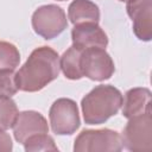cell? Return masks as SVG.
Segmentation results:
<instances>
[{
	"label": "cell",
	"instance_id": "1",
	"mask_svg": "<svg viewBox=\"0 0 152 152\" xmlns=\"http://www.w3.org/2000/svg\"><path fill=\"white\" fill-rule=\"evenodd\" d=\"M59 70L58 53L50 46L37 48L15 74L18 90L39 91L58 77Z\"/></svg>",
	"mask_w": 152,
	"mask_h": 152
},
{
	"label": "cell",
	"instance_id": "2",
	"mask_svg": "<svg viewBox=\"0 0 152 152\" xmlns=\"http://www.w3.org/2000/svg\"><path fill=\"white\" fill-rule=\"evenodd\" d=\"M121 91L110 84H100L93 88L81 101L84 122L101 125L115 115L122 106Z\"/></svg>",
	"mask_w": 152,
	"mask_h": 152
},
{
	"label": "cell",
	"instance_id": "3",
	"mask_svg": "<svg viewBox=\"0 0 152 152\" xmlns=\"http://www.w3.org/2000/svg\"><path fill=\"white\" fill-rule=\"evenodd\" d=\"M122 147L133 151H151L152 150V114H144L128 119L121 135Z\"/></svg>",
	"mask_w": 152,
	"mask_h": 152
},
{
	"label": "cell",
	"instance_id": "4",
	"mask_svg": "<svg viewBox=\"0 0 152 152\" xmlns=\"http://www.w3.org/2000/svg\"><path fill=\"white\" fill-rule=\"evenodd\" d=\"M122 150L121 135L113 129H83L75 139V152H119Z\"/></svg>",
	"mask_w": 152,
	"mask_h": 152
},
{
	"label": "cell",
	"instance_id": "5",
	"mask_svg": "<svg viewBox=\"0 0 152 152\" xmlns=\"http://www.w3.org/2000/svg\"><path fill=\"white\" fill-rule=\"evenodd\" d=\"M32 27L42 38L53 39L68 27L66 14L57 5H43L32 14Z\"/></svg>",
	"mask_w": 152,
	"mask_h": 152
},
{
	"label": "cell",
	"instance_id": "6",
	"mask_svg": "<svg viewBox=\"0 0 152 152\" xmlns=\"http://www.w3.org/2000/svg\"><path fill=\"white\" fill-rule=\"evenodd\" d=\"M49 118L52 132L58 135H71L81 125L76 102L66 97L57 99L51 104Z\"/></svg>",
	"mask_w": 152,
	"mask_h": 152
},
{
	"label": "cell",
	"instance_id": "7",
	"mask_svg": "<svg viewBox=\"0 0 152 152\" xmlns=\"http://www.w3.org/2000/svg\"><path fill=\"white\" fill-rule=\"evenodd\" d=\"M81 71L83 77L93 81L109 80L114 71L115 65L109 53L101 48L83 49L81 53Z\"/></svg>",
	"mask_w": 152,
	"mask_h": 152
},
{
	"label": "cell",
	"instance_id": "8",
	"mask_svg": "<svg viewBox=\"0 0 152 152\" xmlns=\"http://www.w3.org/2000/svg\"><path fill=\"white\" fill-rule=\"evenodd\" d=\"M126 11L133 23V32L139 40L152 38V0H128Z\"/></svg>",
	"mask_w": 152,
	"mask_h": 152
},
{
	"label": "cell",
	"instance_id": "9",
	"mask_svg": "<svg viewBox=\"0 0 152 152\" xmlns=\"http://www.w3.org/2000/svg\"><path fill=\"white\" fill-rule=\"evenodd\" d=\"M12 128H13L14 139L20 144H24V141L27 138L34 134L49 132V125L46 119L39 112L36 110L20 112Z\"/></svg>",
	"mask_w": 152,
	"mask_h": 152
},
{
	"label": "cell",
	"instance_id": "10",
	"mask_svg": "<svg viewBox=\"0 0 152 152\" xmlns=\"http://www.w3.org/2000/svg\"><path fill=\"white\" fill-rule=\"evenodd\" d=\"M72 45L78 49L101 48L106 49L108 45V37L97 23L77 24L71 30Z\"/></svg>",
	"mask_w": 152,
	"mask_h": 152
},
{
	"label": "cell",
	"instance_id": "11",
	"mask_svg": "<svg viewBox=\"0 0 152 152\" xmlns=\"http://www.w3.org/2000/svg\"><path fill=\"white\" fill-rule=\"evenodd\" d=\"M151 112V91L147 88H132L122 100V115L126 119Z\"/></svg>",
	"mask_w": 152,
	"mask_h": 152
},
{
	"label": "cell",
	"instance_id": "12",
	"mask_svg": "<svg viewBox=\"0 0 152 152\" xmlns=\"http://www.w3.org/2000/svg\"><path fill=\"white\" fill-rule=\"evenodd\" d=\"M68 19L74 25L83 23H99L100 8L90 0H74L68 7Z\"/></svg>",
	"mask_w": 152,
	"mask_h": 152
},
{
	"label": "cell",
	"instance_id": "13",
	"mask_svg": "<svg viewBox=\"0 0 152 152\" xmlns=\"http://www.w3.org/2000/svg\"><path fill=\"white\" fill-rule=\"evenodd\" d=\"M81 53L82 49L72 45L59 57V68L66 78L80 80L83 77L81 71Z\"/></svg>",
	"mask_w": 152,
	"mask_h": 152
},
{
	"label": "cell",
	"instance_id": "14",
	"mask_svg": "<svg viewBox=\"0 0 152 152\" xmlns=\"http://www.w3.org/2000/svg\"><path fill=\"white\" fill-rule=\"evenodd\" d=\"M18 114V107L11 96L0 95V129L12 128Z\"/></svg>",
	"mask_w": 152,
	"mask_h": 152
},
{
	"label": "cell",
	"instance_id": "15",
	"mask_svg": "<svg viewBox=\"0 0 152 152\" xmlns=\"http://www.w3.org/2000/svg\"><path fill=\"white\" fill-rule=\"evenodd\" d=\"M20 63V53L15 45L0 40V70H15Z\"/></svg>",
	"mask_w": 152,
	"mask_h": 152
},
{
	"label": "cell",
	"instance_id": "16",
	"mask_svg": "<svg viewBox=\"0 0 152 152\" xmlns=\"http://www.w3.org/2000/svg\"><path fill=\"white\" fill-rule=\"evenodd\" d=\"M24 148L26 152H39V151H58L55 140L48 133L34 134L24 141Z\"/></svg>",
	"mask_w": 152,
	"mask_h": 152
},
{
	"label": "cell",
	"instance_id": "17",
	"mask_svg": "<svg viewBox=\"0 0 152 152\" xmlns=\"http://www.w3.org/2000/svg\"><path fill=\"white\" fill-rule=\"evenodd\" d=\"M17 91L14 70H0V95L13 96Z\"/></svg>",
	"mask_w": 152,
	"mask_h": 152
},
{
	"label": "cell",
	"instance_id": "18",
	"mask_svg": "<svg viewBox=\"0 0 152 152\" xmlns=\"http://www.w3.org/2000/svg\"><path fill=\"white\" fill-rule=\"evenodd\" d=\"M13 148L12 139L10 134H7L4 129H0V151L1 152H10Z\"/></svg>",
	"mask_w": 152,
	"mask_h": 152
},
{
	"label": "cell",
	"instance_id": "19",
	"mask_svg": "<svg viewBox=\"0 0 152 152\" xmlns=\"http://www.w3.org/2000/svg\"><path fill=\"white\" fill-rule=\"evenodd\" d=\"M119 1H122V2L125 1V2H126V1H128V0H119Z\"/></svg>",
	"mask_w": 152,
	"mask_h": 152
},
{
	"label": "cell",
	"instance_id": "20",
	"mask_svg": "<svg viewBox=\"0 0 152 152\" xmlns=\"http://www.w3.org/2000/svg\"><path fill=\"white\" fill-rule=\"evenodd\" d=\"M57 1H65V0H57Z\"/></svg>",
	"mask_w": 152,
	"mask_h": 152
}]
</instances>
